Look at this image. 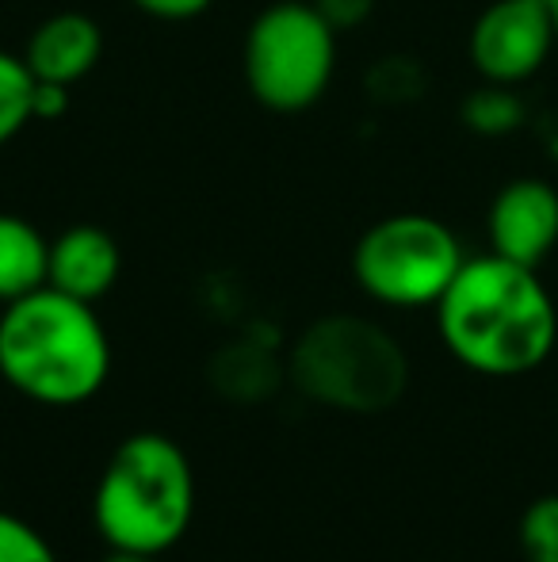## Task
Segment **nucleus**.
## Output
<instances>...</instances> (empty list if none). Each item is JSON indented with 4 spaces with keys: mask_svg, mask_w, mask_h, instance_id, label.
<instances>
[{
    "mask_svg": "<svg viewBox=\"0 0 558 562\" xmlns=\"http://www.w3.org/2000/svg\"><path fill=\"white\" fill-rule=\"evenodd\" d=\"M444 348L478 375L513 379L536 371L555 352L558 311L536 268L498 252L463 260L436 303Z\"/></svg>",
    "mask_w": 558,
    "mask_h": 562,
    "instance_id": "nucleus-1",
    "label": "nucleus"
},
{
    "mask_svg": "<svg viewBox=\"0 0 558 562\" xmlns=\"http://www.w3.org/2000/svg\"><path fill=\"white\" fill-rule=\"evenodd\" d=\"M112 375V340L92 303L38 288L0 314V379L38 406H81Z\"/></svg>",
    "mask_w": 558,
    "mask_h": 562,
    "instance_id": "nucleus-2",
    "label": "nucleus"
},
{
    "mask_svg": "<svg viewBox=\"0 0 558 562\" xmlns=\"http://www.w3.org/2000/svg\"><path fill=\"white\" fill-rule=\"evenodd\" d=\"M192 513V459L164 432H135L123 440L92 494V520L112 551L164 555L184 540Z\"/></svg>",
    "mask_w": 558,
    "mask_h": 562,
    "instance_id": "nucleus-3",
    "label": "nucleus"
},
{
    "mask_svg": "<svg viewBox=\"0 0 558 562\" xmlns=\"http://www.w3.org/2000/svg\"><path fill=\"white\" fill-rule=\"evenodd\" d=\"M287 379L310 402L341 414H383L402 402L410 360L390 329L364 314H326L295 337Z\"/></svg>",
    "mask_w": 558,
    "mask_h": 562,
    "instance_id": "nucleus-4",
    "label": "nucleus"
},
{
    "mask_svg": "<svg viewBox=\"0 0 558 562\" xmlns=\"http://www.w3.org/2000/svg\"><path fill=\"white\" fill-rule=\"evenodd\" d=\"M241 69L253 100L269 112L298 115L326 97L337 74V31L303 0H276L246 31Z\"/></svg>",
    "mask_w": 558,
    "mask_h": 562,
    "instance_id": "nucleus-5",
    "label": "nucleus"
},
{
    "mask_svg": "<svg viewBox=\"0 0 558 562\" xmlns=\"http://www.w3.org/2000/svg\"><path fill=\"white\" fill-rule=\"evenodd\" d=\"M455 229L432 215L402 211L372 223L352 249V280L367 299L395 311L436 306L463 268Z\"/></svg>",
    "mask_w": 558,
    "mask_h": 562,
    "instance_id": "nucleus-6",
    "label": "nucleus"
},
{
    "mask_svg": "<svg viewBox=\"0 0 558 562\" xmlns=\"http://www.w3.org/2000/svg\"><path fill=\"white\" fill-rule=\"evenodd\" d=\"M558 46L551 8L536 0H493L467 35V58L482 81L528 85Z\"/></svg>",
    "mask_w": 558,
    "mask_h": 562,
    "instance_id": "nucleus-7",
    "label": "nucleus"
},
{
    "mask_svg": "<svg viewBox=\"0 0 558 562\" xmlns=\"http://www.w3.org/2000/svg\"><path fill=\"white\" fill-rule=\"evenodd\" d=\"M490 252L539 268L558 245V188L544 177H516L486 211Z\"/></svg>",
    "mask_w": 558,
    "mask_h": 562,
    "instance_id": "nucleus-8",
    "label": "nucleus"
},
{
    "mask_svg": "<svg viewBox=\"0 0 558 562\" xmlns=\"http://www.w3.org/2000/svg\"><path fill=\"white\" fill-rule=\"evenodd\" d=\"M104 58V31L84 12H54L27 35L23 61L35 81H54L73 89Z\"/></svg>",
    "mask_w": 558,
    "mask_h": 562,
    "instance_id": "nucleus-9",
    "label": "nucleus"
},
{
    "mask_svg": "<svg viewBox=\"0 0 558 562\" xmlns=\"http://www.w3.org/2000/svg\"><path fill=\"white\" fill-rule=\"evenodd\" d=\"M123 272V252L107 229L100 226H69L50 241V272L46 283L81 303H100L115 288Z\"/></svg>",
    "mask_w": 558,
    "mask_h": 562,
    "instance_id": "nucleus-10",
    "label": "nucleus"
},
{
    "mask_svg": "<svg viewBox=\"0 0 558 562\" xmlns=\"http://www.w3.org/2000/svg\"><path fill=\"white\" fill-rule=\"evenodd\" d=\"M207 379L223 398L230 402H264L280 391L287 379V360H280L269 340L246 334L234 337L210 356Z\"/></svg>",
    "mask_w": 558,
    "mask_h": 562,
    "instance_id": "nucleus-11",
    "label": "nucleus"
},
{
    "mask_svg": "<svg viewBox=\"0 0 558 562\" xmlns=\"http://www.w3.org/2000/svg\"><path fill=\"white\" fill-rule=\"evenodd\" d=\"M50 272V241L23 215L0 211V303L31 295L46 288Z\"/></svg>",
    "mask_w": 558,
    "mask_h": 562,
    "instance_id": "nucleus-12",
    "label": "nucleus"
},
{
    "mask_svg": "<svg viewBox=\"0 0 558 562\" xmlns=\"http://www.w3.org/2000/svg\"><path fill=\"white\" fill-rule=\"evenodd\" d=\"M459 119L478 138H509L528 123V104L513 85L482 81L475 92H467L459 104Z\"/></svg>",
    "mask_w": 558,
    "mask_h": 562,
    "instance_id": "nucleus-13",
    "label": "nucleus"
},
{
    "mask_svg": "<svg viewBox=\"0 0 558 562\" xmlns=\"http://www.w3.org/2000/svg\"><path fill=\"white\" fill-rule=\"evenodd\" d=\"M429 92V69L413 54H383L367 66L364 97L375 108H410Z\"/></svg>",
    "mask_w": 558,
    "mask_h": 562,
    "instance_id": "nucleus-14",
    "label": "nucleus"
},
{
    "mask_svg": "<svg viewBox=\"0 0 558 562\" xmlns=\"http://www.w3.org/2000/svg\"><path fill=\"white\" fill-rule=\"evenodd\" d=\"M31 97H35V74L27 69L23 54L0 50V146H8L35 119Z\"/></svg>",
    "mask_w": 558,
    "mask_h": 562,
    "instance_id": "nucleus-15",
    "label": "nucleus"
},
{
    "mask_svg": "<svg viewBox=\"0 0 558 562\" xmlns=\"http://www.w3.org/2000/svg\"><path fill=\"white\" fill-rule=\"evenodd\" d=\"M521 548L528 562H558V494L536 497L524 509Z\"/></svg>",
    "mask_w": 558,
    "mask_h": 562,
    "instance_id": "nucleus-16",
    "label": "nucleus"
},
{
    "mask_svg": "<svg viewBox=\"0 0 558 562\" xmlns=\"http://www.w3.org/2000/svg\"><path fill=\"white\" fill-rule=\"evenodd\" d=\"M0 562H58L38 528L0 509Z\"/></svg>",
    "mask_w": 558,
    "mask_h": 562,
    "instance_id": "nucleus-17",
    "label": "nucleus"
},
{
    "mask_svg": "<svg viewBox=\"0 0 558 562\" xmlns=\"http://www.w3.org/2000/svg\"><path fill=\"white\" fill-rule=\"evenodd\" d=\"M314 8L321 12V20L341 35V31H356L372 20L375 0H310Z\"/></svg>",
    "mask_w": 558,
    "mask_h": 562,
    "instance_id": "nucleus-18",
    "label": "nucleus"
},
{
    "mask_svg": "<svg viewBox=\"0 0 558 562\" xmlns=\"http://www.w3.org/2000/svg\"><path fill=\"white\" fill-rule=\"evenodd\" d=\"M141 15H153V20H164V23H184V20H195V15L207 12L215 0H130Z\"/></svg>",
    "mask_w": 558,
    "mask_h": 562,
    "instance_id": "nucleus-19",
    "label": "nucleus"
},
{
    "mask_svg": "<svg viewBox=\"0 0 558 562\" xmlns=\"http://www.w3.org/2000/svg\"><path fill=\"white\" fill-rule=\"evenodd\" d=\"M31 112L35 119H58L69 112V89L54 81H35V97H31Z\"/></svg>",
    "mask_w": 558,
    "mask_h": 562,
    "instance_id": "nucleus-20",
    "label": "nucleus"
},
{
    "mask_svg": "<svg viewBox=\"0 0 558 562\" xmlns=\"http://www.w3.org/2000/svg\"><path fill=\"white\" fill-rule=\"evenodd\" d=\"M544 146H547V154H551V161L558 165V115L544 119Z\"/></svg>",
    "mask_w": 558,
    "mask_h": 562,
    "instance_id": "nucleus-21",
    "label": "nucleus"
},
{
    "mask_svg": "<svg viewBox=\"0 0 558 562\" xmlns=\"http://www.w3.org/2000/svg\"><path fill=\"white\" fill-rule=\"evenodd\" d=\"M104 562H157V555H138V551H112Z\"/></svg>",
    "mask_w": 558,
    "mask_h": 562,
    "instance_id": "nucleus-22",
    "label": "nucleus"
},
{
    "mask_svg": "<svg viewBox=\"0 0 558 562\" xmlns=\"http://www.w3.org/2000/svg\"><path fill=\"white\" fill-rule=\"evenodd\" d=\"M551 20H555V35H558V0H551Z\"/></svg>",
    "mask_w": 558,
    "mask_h": 562,
    "instance_id": "nucleus-23",
    "label": "nucleus"
},
{
    "mask_svg": "<svg viewBox=\"0 0 558 562\" xmlns=\"http://www.w3.org/2000/svg\"><path fill=\"white\" fill-rule=\"evenodd\" d=\"M536 4H547V8H551V0H536Z\"/></svg>",
    "mask_w": 558,
    "mask_h": 562,
    "instance_id": "nucleus-24",
    "label": "nucleus"
}]
</instances>
